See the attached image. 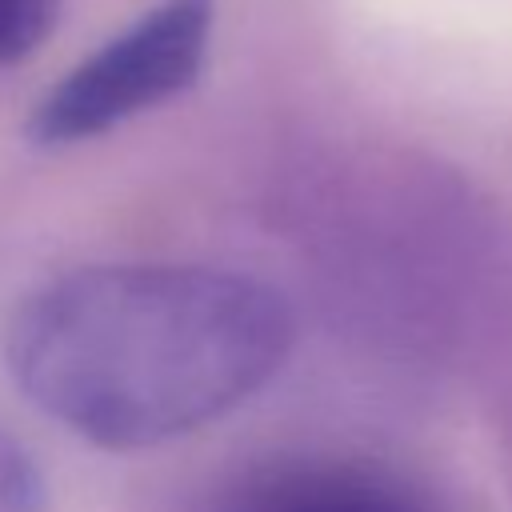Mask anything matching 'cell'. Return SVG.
<instances>
[{"mask_svg":"<svg viewBox=\"0 0 512 512\" xmlns=\"http://www.w3.org/2000/svg\"><path fill=\"white\" fill-rule=\"evenodd\" d=\"M288 300L244 272L92 264L28 292L8 320L16 388L100 448H152L260 392L292 352Z\"/></svg>","mask_w":512,"mask_h":512,"instance_id":"cell-1","label":"cell"},{"mask_svg":"<svg viewBox=\"0 0 512 512\" xmlns=\"http://www.w3.org/2000/svg\"><path fill=\"white\" fill-rule=\"evenodd\" d=\"M216 24L212 0H160L120 36L84 56L32 108L24 132L40 148H64L180 96L196 84Z\"/></svg>","mask_w":512,"mask_h":512,"instance_id":"cell-2","label":"cell"},{"mask_svg":"<svg viewBox=\"0 0 512 512\" xmlns=\"http://www.w3.org/2000/svg\"><path fill=\"white\" fill-rule=\"evenodd\" d=\"M200 512H440L412 476L356 456H276L224 480Z\"/></svg>","mask_w":512,"mask_h":512,"instance_id":"cell-3","label":"cell"},{"mask_svg":"<svg viewBox=\"0 0 512 512\" xmlns=\"http://www.w3.org/2000/svg\"><path fill=\"white\" fill-rule=\"evenodd\" d=\"M60 0H0V64L32 56L56 28Z\"/></svg>","mask_w":512,"mask_h":512,"instance_id":"cell-4","label":"cell"},{"mask_svg":"<svg viewBox=\"0 0 512 512\" xmlns=\"http://www.w3.org/2000/svg\"><path fill=\"white\" fill-rule=\"evenodd\" d=\"M0 512H48L44 476L8 432H0Z\"/></svg>","mask_w":512,"mask_h":512,"instance_id":"cell-5","label":"cell"}]
</instances>
